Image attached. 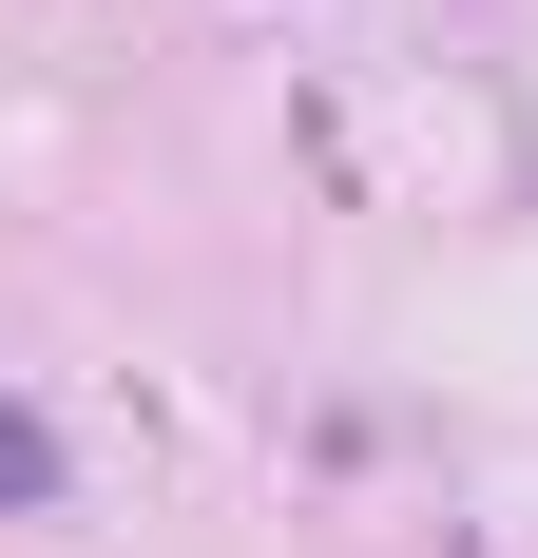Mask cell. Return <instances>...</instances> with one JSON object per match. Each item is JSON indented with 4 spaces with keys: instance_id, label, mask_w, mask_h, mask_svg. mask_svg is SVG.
Segmentation results:
<instances>
[{
    "instance_id": "obj_1",
    "label": "cell",
    "mask_w": 538,
    "mask_h": 558,
    "mask_svg": "<svg viewBox=\"0 0 538 558\" xmlns=\"http://www.w3.org/2000/svg\"><path fill=\"white\" fill-rule=\"evenodd\" d=\"M0 501H58V444H39V404H0Z\"/></svg>"
}]
</instances>
